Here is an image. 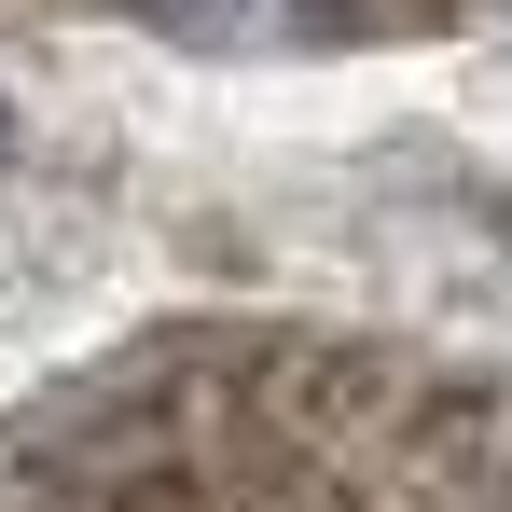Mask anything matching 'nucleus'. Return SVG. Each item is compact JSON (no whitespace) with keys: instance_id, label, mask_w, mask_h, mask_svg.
Segmentation results:
<instances>
[{"instance_id":"1","label":"nucleus","mask_w":512,"mask_h":512,"mask_svg":"<svg viewBox=\"0 0 512 512\" xmlns=\"http://www.w3.org/2000/svg\"><path fill=\"white\" fill-rule=\"evenodd\" d=\"M139 28H167V42H194V56H333V42H360L374 28V0H125Z\"/></svg>"}]
</instances>
